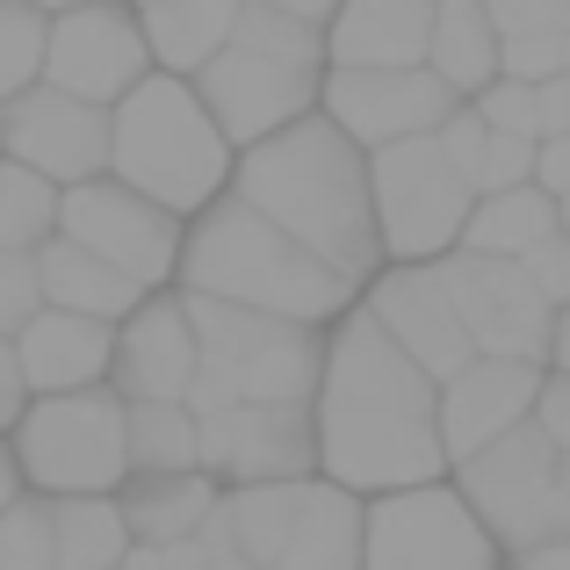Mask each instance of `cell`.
<instances>
[{"instance_id":"obj_24","label":"cell","mask_w":570,"mask_h":570,"mask_svg":"<svg viewBox=\"0 0 570 570\" xmlns=\"http://www.w3.org/2000/svg\"><path fill=\"white\" fill-rule=\"evenodd\" d=\"M37 275H43V304L51 311H80V318H101V325H124L153 296L130 275H116L109 261H95L87 246H72V238H51L37 253Z\"/></svg>"},{"instance_id":"obj_13","label":"cell","mask_w":570,"mask_h":570,"mask_svg":"<svg viewBox=\"0 0 570 570\" xmlns=\"http://www.w3.org/2000/svg\"><path fill=\"white\" fill-rule=\"evenodd\" d=\"M441 282L455 296L470 347L491 362H534L549 368V340H557V304L534 289V275L520 261H484V253H448Z\"/></svg>"},{"instance_id":"obj_36","label":"cell","mask_w":570,"mask_h":570,"mask_svg":"<svg viewBox=\"0 0 570 570\" xmlns=\"http://www.w3.org/2000/svg\"><path fill=\"white\" fill-rule=\"evenodd\" d=\"M470 109L484 116L499 138H528V145H542V101H534V87H528V80H505V72H499V80H491L484 95L470 101Z\"/></svg>"},{"instance_id":"obj_1","label":"cell","mask_w":570,"mask_h":570,"mask_svg":"<svg viewBox=\"0 0 570 570\" xmlns=\"http://www.w3.org/2000/svg\"><path fill=\"white\" fill-rule=\"evenodd\" d=\"M318 470L325 484L354 499L441 484V383L376 325V311L354 304L325 333V376H318Z\"/></svg>"},{"instance_id":"obj_48","label":"cell","mask_w":570,"mask_h":570,"mask_svg":"<svg viewBox=\"0 0 570 570\" xmlns=\"http://www.w3.org/2000/svg\"><path fill=\"white\" fill-rule=\"evenodd\" d=\"M37 14H72V8H101V0H29Z\"/></svg>"},{"instance_id":"obj_51","label":"cell","mask_w":570,"mask_h":570,"mask_svg":"<svg viewBox=\"0 0 570 570\" xmlns=\"http://www.w3.org/2000/svg\"><path fill=\"white\" fill-rule=\"evenodd\" d=\"M563 499H570V455H563Z\"/></svg>"},{"instance_id":"obj_30","label":"cell","mask_w":570,"mask_h":570,"mask_svg":"<svg viewBox=\"0 0 570 570\" xmlns=\"http://www.w3.org/2000/svg\"><path fill=\"white\" fill-rule=\"evenodd\" d=\"M51 542H58V570H124L130 520L116 499H51Z\"/></svg>"},{"instance_id":"obj_43","label":"cell","mask_w":570,"mask_h":570,"mask_svg":"<svg viewBox=\"0 0 570 570\" xmlns=\"http://www.w3.org/2000/svg\"><path fill=\"white\" fill-rule=\"evenodd\" d=\"M253 8H282V14H296V22H311V29H333L340 0H253Z\"/></svg>"},{"instance_id":"obj_21","label":"cell","mask_w":570,"mask_h":570,"mask_svg":"<svg viewBox=\"0 0 570 570\" xmlns=\"http://www.w3.org/2000/svg\"><path fill=\"white\" fill-rule=\"evenodd\" d=\"M441 0H340L325 51L333 66H426Z\"/></svg>"},{"instance_id":"obj_38","label":"cell","mask_w":570,"mask_h":570,"mask_svg":"<svg viewBox=\"0 0 570 570\" xmlns=\"http://www.w3.org/2000/svg\"><path fill=\"white\" fill-rule=\"evenodd\" d=\"M520 267H528V275H534V289H542L549 296V304H570V238L557 232V238H549V246H534L528 253V261H520Z\"/></svg>"},{"instance_id":"obj_23","label":"cell","mask_w":570,"mask_h":570,"mask_svg":"<svg viewBox=\"0 0 570 570\" xmlns=\"http://www.w3.org/2000/svg\"><path fill=\"white\" fill-rule=\"evenodd\" d=\"M224 484L209 470H167V476H130L124 491H116V505H124L130 520V542L145 549H174L188 542L195 528H203L209 513H217Z\"/></svg>"},{"instance_id":"obj_44","label":"cell","mask_w":570,"mask_h":570,"mask_svg":"<svg viewBox=\"0 0 570 570\" xmlns=\"http://www.w3.org/2000/svg\"><path fill=\"white\" fill-rule=\"evenodd\" d=\"M14 499H22V462H14V441L0 433V513H8Z\"/></svg>"},{"instance_id":"obj_28","label":"cell","mask_w":570,"mask_h":570,"mask_svg":"<svg viewBox=\"0 0 570 570\" xmlns=\"http://www.w3.org/2000/svg\"><path fill=\"white\" fill-rule=\"evenodd\" d=\"M426 66L441 72L448 87H455L462 101H476L491 80H499V22H491L484 0H441V14H433V51Z\"/></svg>"},{"instance_id":"obj_29","label":"cell","mask_w":570,"mask_h":570,"mask_svg":"<svg viewBox=\"0 0 570 570\" xmlns=\"http://www.w3.org/2000/svg\"><path fill=\"white\" fill-rule=\"evenodd\" d=\"M304 484H311V476H304ZM304 484H232L217 499V520L232 528V549L246 563L275 570L282 542H289V528H296V505H304Z\"/></svg>"},{"instance_id":"obj_50","label":"cell","mask_w":570,"mask_h":570,"mask_svg":"<svg viewBox=\"0 0 570 570\" xmlns=\"http://www.w3.org/2000/svg\"><path fill=\"white\" fill-rule=\"evenodd\" d=\"M563 238H570V195H563Z\"/></svg>"},{"instance_id":"obj_39","label":"cell","mask_w":570,"mask_h":570,"mask_svg":"<svg viewBox=\"0 0 570 570\" xmlns=\"http://www.w3.org/2000/svg\"><path fill=\"white\" fill-rule=\"evenodd\" d=\"M37 404V390L22 376V354H14V340H0V433L22 426V412Z\"/></svg>"},{"instance_id":"obj_47","label":"cell","mask_w":570,"mask_h":570,"mask_svg":"<svg viewBox=\"0 0 570 570\" xmlns=\"http://www.w3.org/2000/svg\"><path fill=\"white\" fill-rule=\"evenodd\" d=\"M124 570H174V563H167V549H145V542H138V549L124 557Z\"/></svg>"},{"instance_id":"obj_25","label":"cell","mask_w":570,"mask_h":570,"mask_svg":"<svg viewBox=\"0 0 570 570\" xmlns=\"http://www.w3.org/2000/svg\"><path fill=\"white\" fill-rule=\"evenodd\" d=\"M246 0H159L145 8V43H153V66L174 72V80H195L217 51H232V29Z\"/></svg>"},{"instance_id":"obj_19","label":"cell","mask_w":570,"mask_h":570,"mask_svg":"<svg viewBox=\"0 0 570 570\" xmlns=\"http://www.w3.org/2000/svg\"><path fill=\"white\" fill-rule=\"evenodd\" d=\"M549 368L534 362H491L476 354L462 376L441 383V448H448V470L470 455H484L491 441H505L513 426H528L534 404H542Z\"/></svg>"},{"instance_id":"obj_34","label":"cell","mask_w":570,"mask_h":570,"mask_svg":"<svg viewBox=\"0 0 570 570\" xmlns=\"http://www.w3.org/2000/svg\"><path fill=\"white\" fill-rule=\"evenodd\" d=\"M43 43H51V14H37L29 0H8L0 8V109L43 80Z\"/></svg>"},{"instance_id":"obj_22","label":"cell","mask_w":570,"mask_h":570,"mask_svg":"<svg viewBox=\"0 0 570 570\" xmlns=\"http://www.w3.org/2000/svg\"><path fill=\"white\" fill-rule=\"evenodd\" d=\"M362 549H368V505L354 491L311 476L275 570H362Z\"/></svg>"},{"instance_id":"obj_27","label":"cell","mask_w":570,"mask_h":570,"mask_svg":"<svg viewBox=\"0 0 570 570\" xmlns=\"http://www.w3.org/2000/svg\"><path fill=\"white\" fill-rule=\"evenodd\" d=\"M563 232V203L549 188H505V195H484L470 209V232H462L455 253H484V261H528L534 246Z\"/></svg>"},{"instance_id":"obj_37","label":"cell","mask_w":570,"mask_h":570,"mask_svg":"<svg viewBox=\"0 0 570 570\" xmlns=\"http://www.w3.org/2000/svg\"><path fill=\"white\" fill-rule=\"evenodd\" d=\"M43 311V275L37 253H0V340H14Z\"/></svg>"},{"instance_id":"obj_45","label":"cell","mask_w":570,"mask_h":570,"mask_svg":"<svg viewBox=\"0 0 570 570\" xmlns=\"http://www.w3.org/2000/svg\"><path fill=\"white\" fill-rule=\"evenodd\" d=\"M513 570H570V534H557V542H542V549H528Z\"/></svg>"},{"instance_id":"obj_33","label":"cell","mask_w":570,"mask_h":570,"mask_svg":"<svg viewBox=\"0 0 570 570\" xmlns=\"http://www.w3.org/2000/svg\"><path fill=\"white\" fill-rule=\"evenodd\" d=\"M238 51H261V58H282V66H333V51H325V29L296 22V14L282 8H238V29H232Z\"/></svg>"},{"instance_id":"obj_32","label":"cell","mask_w":570,"mask_h":570,"mask_svg":"<svg viewBox=\"0 0 570 570\" xmlns=\"http://www.w3.org/2000/svg\"><path fill=\"white\" fill-rule=\"evenodd\" d=\"M58 209H66V188L0 159V253H43L58 238Z\"/></svg>"},{"instance_id":"obj_18","label":"cell","mask_w":570,"mask_h":570,"mask_svg":"<svg viewBox=\"0 0 570 570\" xmlns=\"http://www.w3.org/2000/svg\"><path fill=\"white\" fill-rule=\"evenodd\" d=\"M203 376V340L181 296H145L124 325H116V368L109 390L130 404H188Z\"/></svg>"},{"instance_id":"obj_6","label":"cell","mask_w":570,"mask_h":570,"mask_svg":"<svg viewBox=\"0 0 570 570\" xmlns=\"http://www.w3.org/2000/svg\"><path fill=\"white\" fill-rule=\"evenodd\" d=\"M14 462L37 499H116L130 484L124 397L116 390L37 397L14 426Z\"/></svg>"},{"instance_id":"obj_14","label":"cell","mask_w":570,"mask_h":570,"mask_svg":"<svg viewBox=\"0 0 570 570\" xmlns=\"http://www.w3.org/2000/svg\"><path fill=\"white\" fill-rule=\"evenodd\" d=\"M153 72L159 66H153V43H145V22L124 0L51 14V43H43V80L51 87L95 101V109H116V101L138 80H153Z\"/></svg>"},{"instance_id":"obj_20","label":"cell","mask_w":570,"mask_h":570,"mask_svg":"<svg viewBox=\"0 0 570 570\" xmlns=\"http://www.w3.org/2000/svg\"><path fill=\"white\" fill-rule=\"evenodd\" d=\"M14 354H22V376L37 397H66V390H101L116 368V325L80 318V311H51L14 333Z\"/></svg>"},{"instance_id":"obj_11","label":"cell","mask_w":570,"mask_h":570,"mask_svg":"<svg viewBox=\"0 0 570 570\" xmlns=\"http://www.w3.org/2000/svg\"><path fill=\"white\" fill-rule=\"evenodd\" d=\"M318 109L333 116L362 153H383V145L433 138V130L462 109V95L433 66H325Z\"/></svg>"},{"instance_id":"obj_10","label":"cell","mask_w":570,"mask_h":570,"mask_svg":"<svg viewBox=\"0 0 570 570\" xmlns=\"http://www.w3.org/2000/svg\"><path fill=\"white\" fill-rule=\"evenodd\" d=\"M58 238L87 246L95 261H109L116 275H130L138 289H167V282H181V238H188L181 217H174V209H159L153 195L124 188L116 174L66 188Z\"/></svg>"},{"instance_id":"obj_42","label":"cell","mask_w":570,"mask_h":570,"mask_svg":"<svg viewBox=\"0 0 570 570\" xmlns=\"http://www.w3.org/2000/svg\"><path fill=\"white\" fill-rule=\"evenodd\" d=\"M534 101H542V138H570V72L534 87Z\"/></svg>"},{"instance_id":"obj_49","label":"cell","mask_w":570,"mask_h":570,"mask_svg":"<svg viewBox=\"0 0 570 570\" xmlns=\"http://www.w3.org/2000/svg\"><path fill=\"white\" fill-rule=\"evenodd\" d=\"M217 570H261V563H246V557H224Z\"/></svg>"},{"instance_id":"obj_52","label":"cell","mask_w":570,"mask_h":570,"mask_svg":"<svg viewBox=\"0 0 570 570\" xmlns=\"http://www.w3.org/2000/svg\"><path fill=\"white\" fill-rule=\"evenodd\" d=\"M130 8H159V0H130Z\"/></svg>"},{"instance_id":"obj_15","label":"cell","mask_w":570,"mask_h":570,"mask_svg":"<svg viewBox=\"0 0 570 570\" xmlns=\"http://www.w3.org/2000/svg\"><path fill=\"white\" fill-rule=\"evenodd\" d=\"M0 153H8L14 167L43 174V181H58V188L101 181V174H109V109L37 80L29 95H14L8 109H0Z\"/></svg>"},{"instance_id":"obj_31","label":"cell","mask_w":570,"mask_h":570,"mask_svg":"<svg viewBox=\"0 0 570 570\" xmlns=\"http://www.w3.org/2000/svg\"><path fill=\"white\" fill-rule=\"evenodd\" d=\"M124 441H130V476L203 470V419H195V404H130L124 397Z\"/></svg>"},{"instance_id":"obj_46","label":"cell","mask_w":570,"mask_h":570,"mask_svg":"<svg viewBox=\"0 0 570 570\" xmlns=\"http://www.w3.org/2000/svg\"><path fill=\"white\" fill-rule=\"evenodd\" d=\"M549 368H557V376H570V304L557 311V340H549Z\"/></svg>"},{"instance_id":"obj_2","label":"cell","mask_w":570,"mask_h":570,"mask_svg":"<svg viewBox=\"0 0 570 570\" xmlns=\"http://www.w3.org/2000/svg\"><path fill=\"white\" fill-rule=\"evenodd\" d=\"M232 195L253 203L267 224L311 246L325 267L368 289L383 275V232H376V181H368V153L333 124V116H304V124L275 130L267 145H246L232 174Z\"/></svg>"},{"instance_id":"obj_40","label":"cell","mask_w":570,"mask_h":570,"mask_svg":"<svg viewBox=\"0 0 570 570\" xmlns=\"http://www.w3.org/2000/svg\"><path fill=\"white\" fill-rule=\"evenodd\" d=\"M534 426L549 433V441L570 455V376H557L549 368V383H542V404H534Z\"/></svg>"},{"instance_id":"obj_5","label":"cell","mask_w":570,"mask_h":570,"mask_svg":"<svg viewBox=\"0 0 570 570\" xmlns=\"http://www.w3.org/2000/svg\"><path fill=\"white\" fill-rule=\"evenodd\" d=\"M195 340H203V376H195L188 404L195 412H217L238 397H282V404H311L325 376V340L318 325H289L267 318V311L224 304V296H188Z\"/></svg>"},{"instance_id":"obj_8","label":"cell","mask_w":570,"mask_h":570,"mask_svg":"<svg viewBox=\"0 0 570 570\" xmlns=\"http://www.w3.org/2000/svg\"><path fill=\"white\" fill-rule=\"evenodd\" d=\"M368 181H376V232H383L390 267H426V261H448L462 246L476 188L448 167L441 138L368 153Z\"/></svg>"},{"instance_id":"obj_35","label":"cell","mask_w":570,"mask_h":570,"mask_svg":"<svg viewBox=\"0 0 570 570\" xmlns=\"http://www.w3.org/2000/svg\"><path fill=\"white\" fill-rule=\"evenodd\" d=\"M0 570H58V542H51V499L22 491L0 513Z\"/></svg>"},{"instance_id":"obj_53","label":"cell","mask_w":570,"mask_h":570,"mask_svg":"<svg viewBox=\"0 0 570 570\" xmlns=\"http://www.w3.org/2000/svg\"><path fill=\"white\" fill-rule=\"evenodd\" d=\"M0 8H8V0H0Z\"/></svg>"},{"instance_id":"obj_4","label":"cell","mask_w":570,"mask_h":570,"mask_svg":"<svg viewBox=\"0 0 570 570\" xmlns=\"http://www.w3.org/2000/svg\"><path fill=\"white\" fill-rule=\"evenodd\" d=\"M109 174L124 188L153 195L159 209H174L181 224H195L209 203L232 195L238 159H232V138L217 130V116L203 109L195 80L153 72L109 109Z\"/></svg>"},{"instance_id":"obj_16","label":"cell","mask_w":570,"mask_h":570,"mask_svg":"<svg viewBox=\"0 0 570 570\" xmlns=\"http://www.w3.org/2000/svg\"><path fill=\"white\" fill-rule=\"evenodd\" d=\"M318 87H325V66H282V58L238 51V43L195 72V95H203V109L217 116V130L232 145H267L275 130L318 116Z\"/></svg>"},{"instance_id":"obj_3","label":"cell","mask_w":570,"mask_h":570,"mask_svg":"<svg viewBox=\"0 0 570 570\" xmlns=\"http://www.w3.org/2000/svg\"><path fill=\"white\" fill-rule=\"evenodd\" d=\"M181 289L188 296H224V304L267 311L289 325H318L333 333L354 311V282L340 267H325L311 246H296L282 224H267L253 203L224 195L181 238Z\"/></svg>"},{"instance_id":"obj_9","label":"cell","mask_w":570,"mask_h":570,"mask_svg":"<svg viewBox=\"0 0 570 570\" xmlns=\"http://www.w3.org/2000/svg\"><path fill=\"white\" fill-rule=\"evenodd\" d=\"M362 570H505V549L455 484H412L368 505Z\"/></svg>"},{"instance_id":"obj_54","label":"cell","mask_w":570,"mask_h":570,"mask_svg":"<svg viewBox=\"0 0 570 570\" xmlns=\"http://www.w3.org/2000/svg\"><path fill=\"white\" fill-rule=\"evenodd\" d=\"M0 159H8V153H0Z\"/></svg>"},{"instance_id":"obj_17","label":"cell","mask_w":570,"mask_h":570,"mask_svg":"<svg viewBox=\"0 0 570 570\" xmlns=\"http://www.w3.org/2000/svg\"><path fill=\"white\" fill-rule=\"evenodd\" d=\"M362 304L376 311V325L397 340L404 354H412L419 368H426L433 383L462 376V368L476 362L470 325H462L455 296H448V282H441V261H426V267H383V275L362 289Z\"/></svg>"},{"instance_id":"obj_41","label":"cell","mask_w":570,"mask_h":570,"mask_svg":"<svg viewBox=\"0 0 570 570\" xmlns=\"http://www.w3.org/2000/svg\"><path fill=\"white\" fill-rule=\"evenodd\" d=\"M534 188H549L557 203L570 195V138H542V153H534Z\"/></svg>"},{"instance_id":"obj_12","label":"cell","mask_w":570,"mask_h":570,"mask_svg":"<svg viewBox=\"0 0 570 570\" xmlns=\"http://www.w3.org/2000/svg\"><path fill=\"white\" fill-rule=\"evenodd\" d=\"M203 419V470L232 484H304L318 470V412L282 397H238Z\"/></svg>"},{"instance_id":"obj_26","label":"cell","mask_w":570,"mask_h":570,"mask_svg":"<svg viewBox=\"0 0 570 570\" xmlns=\"http://www.w3.org/2000/svg\"><path fill=\"white\" fill-rule=\"evenodd\" d=\"M499 22V66L505 80H557L570 72V0H484Z\"/></svg>"},{"instance_id":"obj_7","label":"cell","mask_w":570,"mask_h":570,"mask_svg":"<svg viewBox=\"0 0 570 570\" xmlns=\"http://www.w3.org/2000/svg\"><path fill=\"white\" fill-rule=\"evenodd\" d=\"M455 491L470 499V513L491 528V542L505 549V563H520L528 549L570 534V499H563V448L542 426H513L505 441H491L484 455L455 462Z\"/></svg>"}]
</instances>
